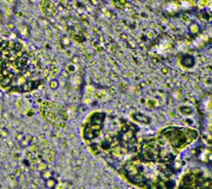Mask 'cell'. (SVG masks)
Returning <instances> with one entry per match:
<instances>
[{"mask_svg":"<svg viewBox=\"0 0 212 189\" xmlns=\"http://www.w3.org/2000/svg\"><path fill=\"white\" fill-rule=\"evenodd\" d=\"M46 81L39 57L17 41H0V87L12 93H30Z\"/></svg>","mask_w":212,"mask_h":189,"instance_id":"2","label":"cell"},{"mask_svg":"<svg viewBox=\"0 0 212 189\" xmlns=\"http://www.w3.org/2000/svg\"><path fill=\"white\" fill-rule=\"evenodd\" d=\"M177 189H212L211 176L201 168H191L179 176Z\"/></svg>","mask_w":212,"mask_h":189,"instance_id":"7","label":"cell"},{"mask_svg":"<svg viewBox=\"0 0 212 189\" xmlns=\"http://www.w3.org/2000/svg\"><path fill=\"white\" fill-rule=\"evenodd\" d=\"M81 135L92 155L116 171L125 160L136 155L142 138L134 122L103 111L87 116Z\"/></svg>","mask_w":212,"mask_h":189,"instance_id":"1","label":"cell"},{"mask_svg":"<svg viewBox=\"0 0 212 189\" xmlns=\"http://www.w3.org/2000/svg\"><path fill=\"white\" fill-rule=\"evenodd\" d=\"M39 113L44 120L55 128H64L69 119L67 109L56 101H44L39 107Z\"/></svg>","mask_w":212,"mask_h":189,"instance_id":"6","label":"cell"},{"mask_svg":"<svg viewBox=\"0 0 212 189\" xmlns=\"http://www.w3.org/2000/svg\"><path fill=\"white\" fill-rule=\"evenodd\" d=\"M180 171L177 165L155 163L136 155L125 160L116 171L127 183L139 189H175Z\"/></svg>","mask_w":212,"mask_h":189,"instance_id":"3","label":"cell"},{"mask_svg":"<svg viewBox=\"0 0 212 189\" xmlns=\"http://www.w3.org/2000/svg\"><path fill=\"white\" fill-rule=\"evenodd\" d=\"M139 158L152 162L176 165L178 155L156 134L141 138L139 149L136 153Z\"/></svg>","mask_w":212,"mask_h":189,"instance_id":"4","label":"cell"},{"mask_svg":"<svg viewBox=\"0 0 212 189\" xmlns=\"http://www.w3.org/2000/svg\"><path fill=\"white\" fill-rule=\"evenodd\" d=\"M3 95H4V94H3V93H2V92L0 91V98H3Z\"/></svg>","mask_w":212,"mask_h":189,"instance_id":"8","label":"cell"},{"mask_svg":"<svg viewBox=\"0 0 212 189\" xmlns=\"http://www.w3.org/2000/svg\"><path fill=\"white\" fill-rule=\"evenodd\" d=\"M157 135L178 156L199 138L197 130L183 125L165 126L157 132Z\"/></svg>","mask_w":212,"mask_h":189,"instance_id":"5","label":"cell"}]
</instances>
